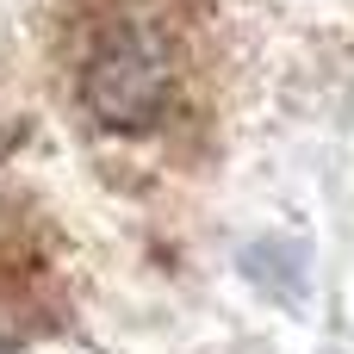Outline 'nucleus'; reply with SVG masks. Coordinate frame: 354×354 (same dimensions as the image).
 I'll return each mask as SVG.
<instances>
[{"label":"nucleus","mask_w":354,"mask_h":354,"mask_svg":"<svg viewBox=\"0 0 354 354\" xmlns=\"http://www.w3.org/2000/svg\"><path fill=\"white\" fill-rule=\"evenodd\" d=\"M174 93V62L168 44L143 25H118L93 44L87 68H81V106L106 124V131H149L168 112Z\"/></svg>","instance_id":"nucleus-1"}]
</instances>
